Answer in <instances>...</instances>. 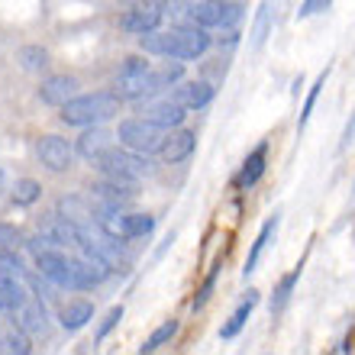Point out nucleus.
I'll return each instance as SVG.
<instances>
[{"mask_svg": "<svg viewBox=\"0 0 355 355\" xmlns=\"http://www.w3.org/2000/svg\"><path fill=\"white\" fill-rule=\"evenodd\" d=\"M175 333H178V320H165L162 327H155V329H152V336H149V339H146V343H142V346H139V352H142V355L159 352V349L165 346V343H171V339H175Z\"/></svg>", "mask_w": 355, "mask_h": 355, "instance_id": "nucleus-21", "label": "nucleus"}, {"mask_svg": "<svg viewBox=\"0 0 355 355\" xmlns=\"http://www.w3.org/2000/svg\"><path fill=\"white\" fill-rule=\"evenodd\" d=\"M13 313H17V327L26 329V333H42L46 329V304H42L39 294L36 297H26Z\"/></svg>", "mask_w": 355, "mask_h": 355, "instance_id": "nucleus-16", "label": "nucleus"}, {"mask_svg": "<svg viewBox=\"0 0 355 355\" xmlns=\"http://www.w3.org/2000/svg\"><path fill=\"white\" fill-rule=\"evenodd\" d=\"M329 3H333V0H304L300 10H297V19H307V17H313V13H323Z\"/></svg>", "mask_w": 355, "mask_h": 355, "instance_id": "nucleus-32", "label": "nucleus"}, {"mask_svg": "<svg viewBox=\"0 0 355 355\" xmlns=\"http://www.w3.org/2000/svg\"><path fill=\"white\" fill-rule=\"evenodd\" d=\"M123 107V97L116 91H97V94H81L62 107V123L65 126H97L103 120H113Z\"/></svg>", "mask_w": 355, "mask_h": 355, "instance_id": "nucleus-2", "label": "nucleus"}, {"mask_svg": "<svg viewBox=\"0 0 355 355\" xmlns=\"http://www.w3.org/2000/svg\"><path fill=\"white\" fill-rule=\"evenodd\" d=\"M23 262H19L17 252H10V249H0V278L7 281H19V275H23Z\"/></svg>", "mask_w": 355, "mask_h": 355, "instance_id": "nucleus-27", "label": "nucleus"}, {"mask_svg": "<svg viewBox=\"0 0 355 355\" xmlns=\"http://www.w3.org/2000/svg\"><path fill=\"white\" fill-rule=\"evenodd\" d=\"M265 165H268V142H259V146L245 155L243 168H239V175H236L233 184L239 187V191H249L252 184H259V181H262Z\"/></svg>", "mask_w": 355, "mask_h": 355, "instance_id": "nucleus-12", "label": "nucleus"}, {"mask_svg": "<svg viewBox=\"0 0 355 355\" xmlns=\"http://www.w3.org/2000/svg\"><path fill=\"white\" fill-rule=\"evenodd\" d=\"M97 171L103 178H110V181H123V184H136L142 175H149V155H142V152H132V149H107L101 159L94 162Z\"/></svg>", "mask_w": 355, "mask_h": 355, "instance_id": "nucleus-4", "label": "nucleus"}, {"mask_svg": "<svg viewBox=\"0 0 355 355\" xmlns=\"http://www.w3.org/2000/svg\"><path fill=\"white\" fill-rule=\"evenodd\" d=\"M75 94H78V78L71 75H52L39 85V101L49 103V107H65Z\"/></svg>", "mask_w": 355, "mask_h": 355, "instance_id": "nucleus-11", "label": "nucleus"}, {"mask_svg": "<svg viewBox=\"0 0 355 355\" xmlns=\"http://www.w3.org/2000/svg\"><path fill=\"white\" fill-rule=\"evenodd\" d=\"M142 116L149 123H155V126H162V130H178L187 116V107L181 101H175L171 94H165V97H155V101L146 103Z\"/></svg>", "mask_w": 355, "mask_h": 355, "instance_id": "nucleus-6", "label": "nucleus"}, {"mask_svg": "<svg viewBox=\"0 0 355 355\" xmlns=\"http://www.w3.org/2000/svg\"><path fill=\"white\" fill-rule=\"evenodd\" d=\"M214 46L204 26H178L168 33H146L139 36V49L146 55H162L171 62H194Z\"/></svg>", "mask_w": 355, "mask_h": 355, "instance_id": "nucleus-1", "label": "nucleus"}, {"mask_svg": "<svg viewBox=\"0 0 355 355\" xmlns=\"http://www.w3.org/2000/svg\"><path fill=\"white\" fill-rule=\"evenodd\" d=\"M214 94H216V87L210 81H181L171 97L184 103L187 110H204L207 103L214 101Z\"/></svg>", "mask_w": 355, "mask_h": 355, "instance_id": "nucleus-14", "label": "nucleus"}, {"mask_svg": "<svg viewBox=\"0 0 355 355\" xmlns=\"http://www.w3.org/2000/svg\"><path fill=\"white\" fill-rule=\"evenodd\" d=\"M181 13V26H204V29H233L243 19V3L226 0H187Z\"/></svg>", "mask_w": 355, "mask_h": 355, "instance_id": "nucleus-3", "label": "nucleus"}, {"mask_svg": "<svg viewBox=\"0 0 355 355\" xmlns=\"http://www.w3.org/2000/svg\"><path fill=\"white\" fill-rule=\"evenodd\" d=\"M3 184H7V175H3V168H0V191H3Z\"/></svg>", "mask_w": 355, "mask_h": 355, "instance_id": "nucleus-34", "label": "nucleus"}, {"mask_svg": "<svg viewBox=\"0 0 355 355\" xmlns=\"http://www.w3.org/2000/svg\"><path fill=\"white\" fill-rule=\"evenodd\" d=\"M103 230L116 239H142L155 230V216L149 214H113L103 220Z\"/></svg>", "mask_w": 355, "mask_h": 355, "instance_id": "nucleus-7", "label": "nucleus"}, {"mask_svg": "<svg viewBox=\"0 0 355 355\" xmlns=\"http://www.w3.org/2000/svg\"><path fill=\"white\" fill-rule=\"evenodd\" d=\"M19 245H26V239H23V233H19L17 226L0 223V249H10V252H17Z\"/></svg>", "mask_w": 355, "mask_h": 355, "instance_id": "nucleus-31", "label": "nucleus"}, {"mask_svg": "<svg viewBox=\"0 0 355 355\" xmlns=\"http://www.w3.org/2000/svg\"><path fill=\"white\" fill-rule=\"evenodd\" d=\"M3 349L7 352H17V355H29L33 352V343H29V333L26 329H13V333H3Z\"/></svg>", "mask_w": 355, "mask_h": 355, "instance_id": "nucleus-28", "label": "nucleus"}, {"mask_svg": "<svg viewBox=\"0 0 355 355\" xmlns=\"http://www.w3.org/2000/svg\"><path fill=\"white\" fill-rule=\"evenodd\" d=\"M17 62L26 68V71H42V68L49 65V52L42 46H23L17 52Z\"/></svg>", "mask_w": 355, "mask_h": 355, "instance_id": "nucleus-26", "label": "nucleus"}, {"mask_svg": "<svg viewBox=\"0 0 355 355\" xmlns=\"http://www.w3.org/2000/svg\"><path fill=\"white\" fill-rule=\"evenodd\" d=\"M13 204L17 207H33L42 197V184L39 181H33V178H19L17 184H13Z\"/></svg>", "mask_w": 355, "mask_h": 355, "instance_id": "nucleus-22", "label": "nucleus"}, {"mask_svg": "<svg viewBox=\"0 0 355 355\" xmlns=\"http://www.w3.org/2000/svg\"><path fill=\"white\" fill-rule=\"evenodd\" d=\"M216 275H220V265H214V268H210V275L204 278V284L197 288L194 300H191V307H194V310H200L207 300H210V294H214V288H216Z\"/></svg>", "mask_w": 355, "mask_h": 355, "instance_id": "nucleus-29", "label": "nucleus"}, {"mask_svg": "<svg viewBox=\"0 0 355 355\" xmlns=\"http://www.w3.org/2000/svg\"><path fill=\"white\" fill-rule=\"evenodd\" d=\"M36 271L46 281H52L55 288H71L75 291V275H71V259H65L55 249H46V252L36 255Z\"/></svg>", "mask_w": 355, "mask_h": 355, "instance_id": "nucleus-9", "label": "nucleus"}, {"mask_svg": "<svg viewBox=\"0 0 355 355\" xmlns=\"http://www.w3.org/2000/svg\"><path fill=\"white\" fill-rule=\"evenodd\" d=\"M29 294L23 288H19V281H7L0 278V310H7V313H13V310L26 300Z\"/></svg>", "mask_w": 355, "mask_h": 355, "instance_id": "nucleus-23", "label": "nucleus"}, {"mask_svg": "<svg viewBox=\"0 0 355 355\" xmlns=\"http://www.w3.org/2000/svg\"><path fill=\"white\" fill-rule=\"evenodd\" d=\"M255 307H259V291H249V294L243 297V304L233 310V317L220 327V339H236V336H239V333H243V327H245V320L252 317Z\"/></svg>", "mask_w": 355, "mask_h": 355, "instance_id": "nucleus-19", "label": "nucleus"}, {"mask_svg": "<svg viewBox=\"0 0 355 355\" xmlns=\"http://www.w3.org/2000/svg\"><path fill=\"white\" fill-rule=\"evenodd\" d=\"M268 33H271V7L268 3H262L259 7V13H255V23H252V33H249V46L252 49H262L265 46V39H268Z\"/></svg>", "mask_w": 355, "mask_h": 355, "instance_id": "nucleus-24", "label": "nucleus"}, {"mask_svg": "<svg viewBox=\"0 0 355 355\" xmlns=\"http://www.w3.org/2000/svg\"><path fill=\"white\" fill-rule=\"evenodd\" d=\"M36 159L42 162L49 171L62 175V171L71 168V162H75V149H71L68 139H62V136H42V139L36 142Z\"/></svg>", "mask_w": 355, "mask_h": 355, "instance_id": "nucleus-8", "label": "nucleus"}, {"mask_svg": "<svg viewBox=\"0 0 355 355\" xmlns=\"http://www.w3.org/2000/svg\"><path fill=\"white\" fill-rule=\"evenodd\" d=\"M113 146V136L103 126H94V130H85V136L78 139V155L87 162H97L103 152Z\"/></svg>", "mask_w": 355, "mask_h": 355, "instance_id": "nucleus-18", "label": "nucleus"}, {"mask_svg": "<svg viewBox=\"0 0 355 355\" xmlns=\"http://www.w3.org/2000/svg\"><path fill=\"white\" fill-rule=\"evenodd\" d=\"M120 320H123V304H120V307H113L110 313L103 317V323H101V327H97V333H94V343H103V339L110 336L113 329L120 327Z\"/></svg>", "mask_w": 355, "mask_h": 355, "instance_id": "nucleus-30", "label": "nucleus"}, {"mask_svg": "<svg viewBox=\"0 0 355 355\" xmlns=\"http://www.w3.org/2000/svg\"><path fill=\"white\" fill-rule=\"evenodd\" d=\"M327 78H329V68L327 71H320V78L313 81V87H310V94H307V101H304V107H300V116H297V130H304L310 123V113H313V107H317V101H320V91L327 87Z\"/></svg>", "mask_w": 355, "mask_h": 355, "instance_id": "nucleus-25", "label": "nucleus"}, {"mask_svg": "<svg viewBox=\"0 0 355 355\" xmlns=\"http://www.w3.org/2000/svg\"><path fill=\"white\" fill-rule=\"evenodd\" d=\"M297 281H300V265L275 284V294H271V313H281V310L288 307V300H291V294H294V288H297Z\"/></svg>", "mask_w": 355, "mask_h": 355, "instance_id": "nucleus-20", "label": "nucleus"}, {"mask_svg": "<svg viewBox=\"0 0 355 355\" xmlns=\"http://www.w3.org/2000/svg\"><path fill=\"white\" fill-rule=\"evenodd\" d=\"M278 223H281V216L275 214V216H268L262 223V230H259V236H255V243H252V249H249V259H245V268H243V278H249L255 268H259V262H262V255H265V249H268V243L275 239V233H278Z\"/></svg>", "mask_w": 355, "mask_h": 355, "instance_id": "nucleus-17", "label": "nucleus"}, {"mask_svg": "<svg viewBox=\"0 0 355 355\" xmlns=\"http://www.w3.org/2000/svg\"><path fill=\"white\" fill-rule=\"evenodd\" d=\"M94 320V304L91 300H68L65 307L58 310V323L65 333H78Z\"/></svg>", "mask_w": 355, "mask_h": 355, "instance_id": "nucleus-15", "label": "nucleus"}, {"mask_svg": "<svg viewBox=\"0 0 355 355\" xmlns=\"http://www.w3.org/2000/svg\"><path fill=\"white\" fill-rule=\"evenodd\" d=\"M194 146H197V132L175 130V132H168V136L162 139L159 155L165 162H171V165H178V162H187L191 155H194Z\"/></svg>", "mask_w": 355, "mask_h": 355, "instance_id": "nucleus-13", "label": "nucleus"}, {"mask_svg": "<svg viewBox=\"0 0 355 355\" xmlns=\"http://www.w3.org/2000/svg\"><path fill=\"white\" fill-rule=\"evenodd\" d=\"M116 139H120V146H126V149H132V152L155 155V152L162 149L165 132H162V126H155V123H149L142 116V120H123L120 126H116Z\"/></svg>", "mask_w": 355, "mask_h": 355, "instance_id": "nucleus-5", "label": "nucleus"}, {"mask_svg": "<svg viewBox=\"0 0 355 355\" xmlns=\"http://www.w3.org/2000/svg\"><path fill=\"white\" fill-rule=\"evenodd\" d=\"M355 139V113H352V120H349L346 132H343V142H339V149H349V142Z\"/></svg>", "mask_w": 355, "mask_h": 355, "instance_id": "nucleus-33", "label": "nucleus"}, {"mask_svg": "<svg viewBox=\"0 0 355 355\" xmlns=\"http://www.w3.org/2000/svg\"><path fill=\"white\" fill-rule=\"evenodd\" d=\"M162 26V7H136L126 10L120 17V29L123 33H132V36H146V33H155Z\"/></svg>", "mask_w": 355, "mask_h": 355, "instance_id": "nucleus-10", "label": "nucleus"}]
</instances>
